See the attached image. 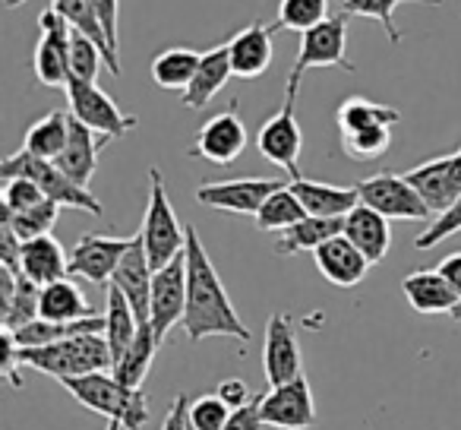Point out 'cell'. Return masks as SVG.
Listing matches in <instances>:
<instances>
[{"label":"cell","instance_id":"1","mask_svg":"<svg viewBox=\"0 0 461 430\" xmlns=\"http://www.w3.org/2000/svg\"><path fill=\"white\" fill-rule=\"evenodd\" d=\"M180 326L190 342H203L209 335H230L238 342H250V329L244 326V320L230 304L218 270L212 266L203 238L193 225H186V310Z\"/></svg>","mask_w":461,"mask_h":430},{"label":"cell","instance_id":"2","mask_svg":"<svg viewBox=\"0 0 461 430\" xmlns=\"http://www.w3.org/2000/svg\"><path fill=\"white\" fill-rule=\"evenodd\" d=\"M64 389L95 415L108 417V430H142L149 421V402L142 386H123L111 371L60 380Z\"/></svg>","mask_w":461,"mask_h":430},{"label":"cell","instance_id":"3","mask_svg":"<svg viewBox=\"0 0 461 430\" xmlns=\"http://www.w3.org/2000/svg\"><path fill=\"white\" fill-rule=\"evenodd\" d=\"M23 367H35L41 373H51L58 380L86 377V373L114 371V354L104 339V333H79L70 339L51 342V345L20 348L16 345Z\"/></svg>","mask_w":461,"mask_h":430},{"label":"cell","instance_id":"4","mask_svg":"<svg viewBox=\"0 0 461 430\" xmlns=\"http://www.w3.org/2000/svg\"><path fill=\"white\" fill-rule=\"evenodd\" d=\"M0 178L4 180L29 178V180H35V184L41 187V193H45L48 199H54V203L73 206V209H83V212H89V215H102L104 212L102 199L92 197L89 187H79L70 174L60 171L58 161L39 159V155L26 152V149H20V152L7 155V159L0 161Z\"/></svg>","mask_w":461,"mask_h":430},{"label":"cell","instance_id":"5","mask_svg":"<svg viewBox=\"0 0 461 430\" xmlns=\"http://www.w3.org/2000/svg\"><path fill=\"white\" fill-rule=\"evenodd\" d=\"M142 244H146L149 263L152 270L171 263L177 253L186 251V228L177 222L171 209V197H167L165 178H161L158 168H149V206H146V219H142Z\"/></svg>","mask_w":461,"mask_h":430},{"label":"cell","instance_id":"6","mask_svg":"<svg viewBox=\"0 0 461 430\" xmlns=\"http://www.w3.org/2000/svg\"><path fill=\"white\" fill-rule=\"evenodd\" d=\"M316 67H339L345 73H354V64L348 60V14L329 16L320 26L301 32V51H297V60L288 73V92L301 89V77L307 70H316Z\"/></svg>","mask_w":461,"mask_h":430},{"label":"cell","instance_id":"7","mask_svg":"<svg viewBox=\"0 0 461 430\" xmlns=\"http://www.w3.org/2000/svg\"><path fill=\"white\" fill-rule=\"evenodd\" d=\"M354 187H357V193H360V203L383 212L385 219L423 222L433 215L427 199L420 197V190L408 180V174L379 171V174H370V178L357 180Z\"/></svg>","mask_w":461,"mask_h":430},{"label":"cell","instance_id":"8","mask_svg":"<svg viewBox=\"0 0 461 430\" xmlns=\"http://www.w3.org/2000/svg\"><path fill=\"white\" fill-rule=\"evenodd\" d=\"M67 98H70V114L77 121H83L86 127H92L98 136H104L108 142L121 140V136L133 133L140 127V117L127 114L114 98L104 89H98L95 83H79L70 79L67 83Z\"/></svg>","mask_w":461,"mask_h":430},{"label":"cell","instance_id":"9","mask_svg":"<svg viewBox=\"0 0 461 430\" xmlns=\"http://www.w3.org/2000/svg\"><path fill=\"white\" fill-rule=\"evenodd\" d=\"M294 105H297V92L285 89V105L257 133L259 155H263L266 161H272V165H278L282 171H288L291 180L301 178L297 165H301V152H303V133H301V124H297Z\"/></svg>","mask_w":461,"mask_h":430},{"label":"cell","instance_id":"10","mask_svg":"<svg viewBox=\"0 0 461 430\" xmlns=\"http://www.w3.org/2000/svg\"><path fill=\"white\" fill-rule=\"evenodd\" d=\"M41 39L35 45V77L41 86L51 89H67L70 83V45H73V26L58 14V10H45L39 16Z\"/></svg>","mask_w":461,"mask_h":430},{"label":"cell","instance_id":"11","mask_svg":"<svg viewBox=\"0 0 461 430\" xmlns=\"http://www.w3.org/2000/svg\"><path fill=\"white\" fill-rule=\"evenodd\" d=\"M291 180L282 178H234V180H212L196 190V199L215 212H234V215H257L263 203L276 190L288 187Z\"/></svg>","mask_w":461,"mask_h":430},{"label":"cell","instance_id":"12","mask_svg":"<svg viewBox=\"0 0 461 430\" xmlns=\"http://www.w3.org/2000/svg\"><path fill=\"white\" fill-rule=\"evenodd\" d=\"M184 310H186V251L177 253L167 266L155 270L152 279V333L158 339V345L167 339L177 323H184Z\"/></svg>","mask_w":461,"mask_h":430},{"label":"cell","instance_id":"13","mask_svg":"<svg viewBox=\"0 0 461 430\" xmlns=\"http://www.w3.org/2000/svg\"><path fill=\"white\" fill-rule=\"evenodd\" d=\"M247 124L238 114V102L228 111L209 117L199 127L196 142L190 146V159H205L212 165H230L234 159H240V152L247 149Z\"/></svg>","mask_w":461,"mask_h":430},{"label":"cell","instance_id":"14","mask_svg":"<svg viewBox=\"0 0 461 430\" xmlns=\"http://www.w3.org/2000/svg\"><path fill=\"white\" fill-rule=\"evenodd\" d=\"M263 421L276 430H310L316 424V402L307 377L272 386L263 396Z\"/></svg>","mask_w":461,"mask_h":430},{"label":"cell","instance_id":"15","mask_svg":"<svg viewBox=\"0 0 461 430\" xmlns=\"http://www.w3.org/2000/svg\"><path fill=\"white\" fill-rule=\"evenodd\" d=\"M263 371L269 386L291 383L303 373V354L301 345H297L294 320L288 314H272L269 323H266Z\"/></svg>","mask_w":461,"mask_h":430},{"label":"cell","instance_id":"16","mask_svg":"<svg viewBox=\"0 0 461 430\" xmlns=\"http://www.w3.org/2000/svg\"><path fill=\"white\" fill-rule=\"evenodd\" d=\"M130 238H111V234H83L70 247V276L86 279L95 285H111L121 257L127 253Z\"/></svg>","mask_w":461,"mask_h":430},{"label":"cell","instance_id":"17","mask_svg":"<svg viewBox=\"0 0 461 430\" xmlns=\"http://www.w3.org/2000/svg\"><path fill=\"white\" fill-rule=\"evenodd\" d=\"M408 180L420 190V197L427 199L433 215L446 212L461 197V149L452 155H439V159H429L423 165L411 168Z\"/></svg>","mask_w":461,"mask_h":430},{"label":"cell","instance_id":"18","mask_svg":"<svg viewBox=\"0 0 461 430\" xmlns=\"http://www.w3.org/2000/svg\"><path fill=\"white\" fill-rule=\"evenodd\" d=\"M152 279L155 270L149 263L146 244H142V234H133L130 238L127 253L121 257V266H117L111 285L123 291V297L130 301V307L136 310L140 323H149V314H152Z\"/></svg>","mask_w":461,"mask_h":430},{"label":"cell","instance_id":"19","mask_svg":"<svg viewBox=\"0 0 461 430\" xmlns=\"http://www.w3.org/2000/svg\"><path fill=\"white\" fill-rule=\"evenodd\" d=\"M313 257H316V270L322 272V279H329V282L339 285V288H354V285H360L373 266L345 234H335L332 241H326L320 251H313Z\"/></svg>","mask_w":461,"mask_h":430},{"label":"cell","instance_id":"20","mask_svg":"<svg viewBox=\"0 0 461 430\" xmlns=\"http://www.w3.org/2000/svg\"><path fill=\"white\" fill-rule=\"evenodd\" d=\"M278 29V23L266 26V23H253V26L240 29L234 39L228 41L230 51V67L234 77L240 79H257L269 70L272 64V32Z\"/></svg>","mask_w":461,"mask_h":430},{"label":"cell","instance_id":"21","mask_svg":"<svg viewBox=\"0 0 461 430\" xmlns=\"http://www.w3.org/2000/svg\"><path fill=\"white\" fill-rule=\"evenodd\" d=\"M392 219H385L383 212L370 209V206L357 203L351 212L345 215V238L364 253L370 263H383L389 257V247H392Z\"/></svg>","mask_w":461,"mask_h":430},{"label":"cell","instance_id":"22","mask_svg":"<svg viewBox=\"0 0 461 430\" xmlns=\"http://www.w3.org/2000/svg\"><path fill=\"white\" fill-rule=\"evenodd\" d=\"M104 146H108L104 136H98L95 130L86 127L83 121H77V117L70 114V140H67L60 159H54V161H58L60 171L70 174L79 187H89L92 174L98 171V155H102Z\"/></svg>","mask_w":461,"mask_h":430},{"label":"cell","instance_id":"23","mask_svg":"<svg viewBox=\"0 0 461 430\" xmlns=\"http://www.w3.org/2000/svg\"><path fill=\"white\" fill-rule=\"evenodd\" d=\"M404 301L411 304L414 314L433 316V314H452L455 304L461 301L458 291L442 279L439 270H417L411 276H404L402 282Z\"/></svg>","mask_w":461,"mask_h":430},{"label":"cell","instance_id":"24","mask_svg":"<svg viewBox=\"0 0 461 430\" xmlns=\"http://www.w3.org/2000/svg\"><path fill=\"white\" fill-rule=\"evenodd\" d=\"M291 190L303 203L310 215H322V219H345L348 212L360 203L357 187H341V184H322V180L294 178Z\"/></svg>","mask_w":461,"mask_h":430},{"label":"cell","instance_id":"25","mask_svg":"<svg viewBox=\"0 0 461 430\" xmlns=\"http://www.w3.org/2000/svg\"><path fill=\"white\" fill-rule=\"evenodd\" d=\"M23 276L35 285H51L58 279L70 276V251H64L54 234H39L32 241H23Z\"/></svg>","mask_w":461,"mask_h":430},{"label":"cell","instance_id":"26","mask_svg":"<svg viewBox=\"0 0 461 430\" xmlns=\"http://www.w3.org/2000/svg\"><path fill=\"white\" fill-rule=\"evenodd\" d=\"M230 77H234V67H230V51H228V41H224V45L203 54L196 77H193V83L186 86V92L180 96L184 98V108H190V111L205 108V105L224 89V83H228Z\"/></svg>","mask_w":461,"mask_h":430},{"label":"cell","instance_id":"27","mask_svg":"<svg viewBox=\"0 0 461 430\" xmlns=\"http://www.w3.org/2000/svg\"><path fill=\"white\" fill-rule=\"evenodd\" d=\"M39 316L51 323H77V320H86V316H98V310L89 304L83 285H77L67 276L51 285H41Z\"/></svg>","mask_w":461,"mask_h":430},{"label":"cell","instance_id":"28","mask_svg":"<svg viewBox=\"0 0 461 430\" xmlns=\"http://www.w3.org/2000/svg\"><path fill=\"white\" fill-rule=\"evenodd\" d=\"M140 326H142L140 316L130 307L123 291L117 288V285H108V301H104V339H108L111 354H114V364L123 358V352L133 345Z\"/></svg>","mask_w":461,"mask_h":430},{"label":"cell","instance_id":"29","mask_svg":"<svg viewBox=\"0 0 461 430\" xmlns=\"http://www.w3.org/2000/svg\"><path fill=\"white\" fill-rule=\"evenodd\" d=\"M345 232V219H322V215H307L303 222H297L294 228L278 234L276 253L282 257H294L303 251H320L326 241H332L335 234Z\"/></svg>","mask_w":461,"mask_h":430},{"label":"cell","instance_id":"30","mask_svg":"<svg viewBox=\"0 0 461 430\" xmlns=\"http://www.w3.org/2000/svg\"><path fill=\"white\" fill-rule=\"evenodd\" d=\"M51 4L77 32H86L92 41H98V48L104 51V67L114 77H121V60H117V51L111 48L108 35H104V26L98 20V10L92 7V0H51Z\"/></svg>","mask_w":461,"mask_h":430},{"label":"cell","instance_id":"31","mask_svg":"<svg viewBox=\"0 0 461 430\" xmlns=\"http://www.w3.org/2000/svg\"><path fill=\"white\" fill-rule=\"evenodd\" d=\"M67 140H70V111H51L26 130L23 149L39 159H60Z\"/></svg>","mask_w":461,"mask_h":430},{"label":"cell","instance_id":"32","mask_svg":"<svg viewBox=\"0 0 461 430\" xmlns=\"http://www.w3.org/2000/svg\"><path fill=\"white\" fill-rule=\"evenodd\" d=\"M39 297L41 285H35L32 279L7 276V285H4V329L16 333L26 323L39 320Z\"/></svg>","mask_w":461,"mask_h":430},{"label":"cell","instance_id":"33","mask_svg":"<svg viewBox=\"0 0 461 430\" xmlns=\"http://www.w3.org/2000/svg\"><path fill=\"white\" fill-rule=\"evenodd\" d=\"M199 60H203V54L193 51V48H167L152 60V83L158 89L186 92V86L193 83L199 70Z\"/></svg>","mask_w":461,"mask_h":430},{"label":"cell","instance_id":"34","mask_svg":"<svg viewBox=\"0 0 461 430\" xmlns=\"http://www.w3.org/2000/svg\"><path fill=\"white\" fill-rule=\"evenodd\" d=\"M335 124H339V133L360 127H395V124H402V111H395L392 105L370 102L364 96H351L339 105Z\"/></svg>","mask_w":461,"mask_h":430},{"label":"cell","instance_id":"35","mask_svg":"<svg viewBox=\"0 0 461 430\" xmlns=\"http://www.w3.org/2000/svg\"><path fill=\"white\" fill-rule=\"evenodd\" d=\"M155 352H158V339H155L152 333V323H142L140 333H136L133 345L123 352V358L114 364V377L121 380L123 386H142V380H146L149 367H152L155 361Z\"/></svg>","mask_w":461,"mask_h":430},{"label":"cell","instance_id":"36","mask_svg":"<svg viewBox=\"0 0 461 430\" xmlns=\"http://www.w3.org/2000/svg\"><path fill=\"white\" fill-rule=\"evenodd\" d=\"M310 212L303 209V203L297 199V193L288 187H282V190H276L269 199L263 203V209L257 212V225L259 232H288V228H294L297 222L307 219Z\"/></svg>","mask_w":461,"mask_h":430},{"label":"cell","instance_id":"37","mask_svg":"<svg viewBox=\"0 0 461 430\" xmlns=\"http://www.w3.org/2000/svg\"><path fill=\"white\" fill-rule=\"evenodd\" d=\"M58 215H60V203H54V199H45V203L32 206V209H26V212L0 209V219L20 234V241H32V238H39V234H51Z\"/></svg>","mask_w":461,"mask_h":430},{"label":"cell","instance_id":"38","mask_svg":"<svg viewBox=\"0 0 461 430\" xmlns=\"http://www.w3.org/2000/svg\"><path fill=\"white\" fill-rule=\"evenodd\" d=\"M404 4H442V0H341L348 16H366V20H376L379 26L385 29L392 45L402 41V32L395 26V10L404 7Z\"/></svg>","mask_w":461,"mask_h":430},{"label":"cell","instance_id":"39","mask_svg":"<svg viewBox=\"0 0 461 430\" xmlns=\"http://www.w3.org/2000/svg\"><path fill=\"white\" fill-rule=\"evenodd\" d=\"M392 146V127H360L341 133V149L354 161H373L383 159Z\"/></svg>","mask_w":461,"mask_h":430},{"label":"cell","instance_id":"40","mask_svg":"<svg viewBox=\"0 0 461 430\" xmlns=\"http://www.w3.org/2000/svg\"><path fill=\"white\" fill-rule=\"evenodd\" d=\"M322 20H329V0H278V29L307 32Z\"/></svg>","mask_w":461,"mask_h":430},{"label":"cell","instance_id":"41","mask_svg":"<svg viewBox=\"0 0 461 430\" xmlns=\"http://www.w3.org/2000/svg\"><path fill=\"white\" fill-rule=\"evenodd\" d=\"M102 64H104V51L98 48V41H92L86 32H77V29H73L70 79H79V83H95Z\"/></svg>","mask_w":461,"mask_h":430},{"label":"cell","instance_id":"42","mask_svg":"<svg viewBox=\"0 0 461 430\" xmlns=\"http://www.w3.org/2000/svg\"><path fill=\"white\" fill-rule=\"evenodd\" d=\"M230 411H234V408H230V405L224 402L218 392H212V396L193 398L190 411H186V421H190L193 430H224Z\"/></svg>","mask_w":461,"mask_h":430},{"label":"cell","instance_id":"43","mask_svg":"<svg viewBox=\"0 0 461 430\" xmlns=\"http://www.w3.org/2000/svg\"><path fill=\"white\" fill-rule=\"evenodd\" d=\"M455 232H461V197L455 199L446 212H439V215L429 222V228L414 241V244H417V251H429V247H436L439 241L452 238Z\"/></svg>","mask_w":461,"mask_h":430},{"label":"cell","instance_id":"44","mask_svg":"<svg viewBox=\"0 0 461 430\" xmlns=\"http://www.w3.org/2000/svg\"><path fill=\"white\" fill-rule=\"evenodd\" d=\"M0 197H4V209H10V212H26L48 199L45 193H41V187L29 178L4 180V193H0Z\"/></svg>","mask_w":461,"mask_h":430},{"label":"cell","instance_id":"45","mask_svg":"<svg viewBox=\"0 0 461 430\" xmlns=\"http://www.w3.org/2000/svg\"><path fill=\"white\" fill-rule=\"evenodd\" d=\"M0 266L7 276H23V241L7 222H0Z\"/></svg>","mask_w":461,"mask_h":430},{"label":"cell","instance_id":"46","mask_svg":"<svg viewBox=\"0 0 461 430\" xmlns=\"http://www.w3.org/2000/svg\"><path fill=\"white\" fill-rule=\"evenodd\" d=\"M263 396L266 392H257L253 402H247L244 408H234L224 424V430H263L266 421H263Z\"/></svg>","mask_w":461,"mask_h":430},{"label":"cell","instance_id":"47","mask_svg":"<svg viewBox=\"0 0 461 430\" xmlns=\"http://www.w3.org/2000/svg\"><path fill=\"white\" fill-rule=\"evenodd\" d=\"M92 7L98 10V20H102L104 26V35H108L111 48H121V41H117V16H121V0H92Z\"/></svg>","mask_w":461,"mask_h":430},{"label":"cell","instance_id":"48","mask_svg":"<svg viewBox=\"0 0 461 430\" xmlns=\"http://www.w3.org/2000/svg\"><path fill=\"white\" fill-rule=\"evenodd\" d=\"M218 396L224 398V402L230 405V408H244L247 402H253V392H250V386L244 383L240 377H228V380H221L218 383Z\"/></svg>","mask_w":461,"mask_h":430},{"label":"cell","instance_id":"49","mask_svg":"<svg viewBox=\"0 0 461 430\" xmlns=\"http://www.w3.org/2000/svg\"><path fill=\"white\" fill-rule=\"evenodd\" d=\"M186 411H190V398H186V392H177V396H174V402H171V408H167L161 430H190Z\"/></svg>","mask_w":461,"mask_h":430},{"label":"cell","instance_id":"50","mask_svg":"<svg viewBox=\"0 0 461 430\" xmlns=\"http://www.w3.org/2000/svg\"><path fill=\"white\" fill-rule=\"evenodd\" d=\"M436 270L442 272V279H446V282L452 285V288L458 291V297H461V253H448V257L442 260Z\"/></svg>","mask_w":461,"mask_h":430},{"label":"cell","instance_id":"51","mask_svg":"<svg viewBox=\"0 0 461 430\" xmlns=\"http://www.w3.org/2000/svg\"><path fill=\"white\" fill-rule=\"evenodd\" d=\"M448 316H452V320H458V323H461V301L455 304V310H452V314H448Z\"/></svg>","mask_w":461,"mask_h":430},{"label":"cell","instance_id":"52","mask_svg":"<svg viewBox=\"0 0 461 430\" xmlns=\"http://www.w3.org/2000/svg\"><path fill=\"white\" fill-rule=\"evenodd\" d=\"M4 7H16V0H4Z\"/></svg>","mask_w":461,"mask_h":430},{"label":"cell","instance_id":"53","mask_svg":"<svg viewBox=\"0 0 461 430\" xmlns=\"http://www.w3.org/2000/svg\"><path fill=\"white\" fill-rule=\"evenodd\" d=\"M190 430H193V427H190Z\"/></svg>","mask_w":461,"mask_h":430}]
</instances>
